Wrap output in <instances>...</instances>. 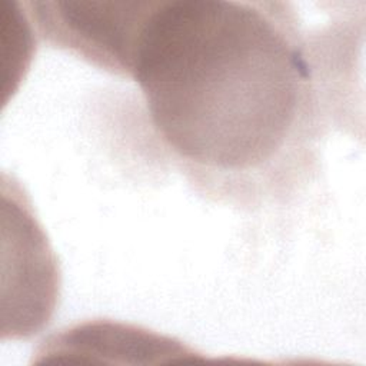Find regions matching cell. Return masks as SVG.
Returning <instances> with one entry per match:
<instances>
[{
	"label": "cell",
	"mask_w": 366,
	"mask_h": 366,
	"mask_svg": "<svg viewBox=\"0 0 366 366\" xmlns=\"http://www.w3.org/2000/svg\"><path fill=\"white\" fill-rule=\"evenodd\" d=\"M150 3L29 1L26 6L46 43L102 70L129 77Z\"/></svg>",
	"instance_id": "obj_2"
},
{
	"label": "cell",
	"mask_w": 366,
	"mask_h": 366,
	"mask_svg": "<svg viewBox=\"0 0 366 366\" xmlns=\"http://www.w3.org/2000/svg\"><path fill=\"white\" fill-rule=\"evenodd\" d=\"M309 46L287 1L152 0L129 77L193 183L253 200L286 183L319 136Z\"/></svg>",
	"instance_id": "obj_1"
}]
</instances>
